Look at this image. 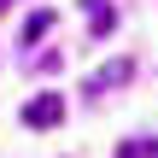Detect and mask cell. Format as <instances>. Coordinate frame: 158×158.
<instances>
[{"mask_svg": "<svg viewBox=\"0 0 158 158\" xmlns=\"http://www.w3.org/2000/svg\"><path fill=\"white\" fill-rule=\"evenodd\" d=\"M59 117H64V100H59L53 88H47V94H35V100L23 106V123H29V129H53Z\"/></svg>", "mask_w": 158, "mask_h": 158, "instance_id": "6da1fadb", "label": "cell"}, {"mask_svg": "<svg viewBox=\"0 0 158 158\" xmlns=\"http://www.w3.org/2000/svg\"><path fill=\"white\" fill-rule=\"evenodd\" d=\"M117 158H158V135H129V141H117Z\"/></svg>", "mask_w": 158, "mask_h": 158, "instance_id": "7a4b0ae2", "label": "cell"}, {"mask_svg": "<svg viewBox=\"0 0 158 158\" xmlns=\"http://www.w3.org/2000/svg\"><path fill=\"white\" fill-rule=\"evenodd\" d=\"M117 82H129V59H117V64H106L94 76V88H117Z\"/></svg>", "mask_w": 158, "mask_h": 158, "instance_id": "3957f363", "label": "cell"}, {"mask_svg": "<svg viewBox=\"0 0 158 158\" xmlns=\"http://www.w3.org/2000/svg\"><path fill=\"white\" fill-rule=\"evenodd\" d=\"M47 29H53V12H35V18H29V23H23V41H41V35H47Z\"/></svg>", "mask_w": 158, "mask_h": 158, "instance_id": "277c9868", "label": "cell"}, {"mask_svg": "<svg viewBox=\"0 0 158 158\" xmlns=\"http://www.w3.org/2000/svg\"><path fill=\"white\" fill-rule=\"evenodd\" d=\"M0 12H6V0H0Z\"/></svg>", "mask_w": 158, "mask_h": 158, "instance_id": "5b68a950", "label": "cell"}]
</instances>
